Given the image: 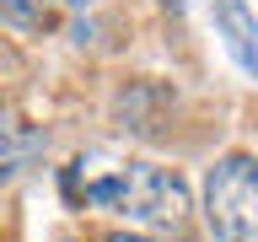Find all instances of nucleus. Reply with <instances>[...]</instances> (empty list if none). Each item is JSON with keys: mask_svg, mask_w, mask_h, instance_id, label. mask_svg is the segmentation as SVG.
Returning a JSON list of instances; mask_svg holds the SVG:
<instances>
[{"mask_svg": "<svg viewBox=\"0 0 258 242\" xmlns=\"http://www.w3.org/2000/svg\"><path fill=\"white\" fill-rule=\"evenodd\" d=\"M102 242H151V237H135V231H108Z\"/></svg>", "mask_w": 258, "mask_h": 242, "instance_id": "423d86ee", "label": "nucleus"}, {"mask_svg": "<svg viewBox=\"0 0 258 242\" xmlns=\"http://www.w3.org/2000/svg\"><path fill=\"white\" fill-rule=\"evenodd\" d=\"M205 221L221 242H258V161L226 156L205 177Z\"/></svg>", "mask_w": 258, "mask_h": 242, "instance_id": "f03ea898", "label": "nucleus"}, {"mask_svg": "<svg viewBox=\"0 0 258 242\" xmlns=\"http://www.w3.org/2000/svg\"><path fill=\"white\" fill-rule=\"evenodd\" d=\"M86 205L97 210H113V215H124L135 226H183L188 215V189H183V177L167 172V167H124V172L113 177H97L86 183Z\"/></svg>", "mask_w": 258, "mask_h": 242, "instance_id": "f257e3e1", "label": "nucleus"}, {"mask_svg": "<svg viewBox=\"0 0 258 242\" xmlns=\"http://www.w3.org/2000/svg\"><path fill=\"white\" fill-rule=\"evenodd\" d=\"M43 6L48 0H0V22L6 27H38L43 22Z\"/></svg>", "mask_w": 258, "mask_h": 242, "instance_id": "20e7f679", "label": "nucleus"}, {"mask_svg": "<svg viewBox=\"0 0 258 242\" xmlns=\"http://www.w3.org/2000/svg\"><path fill=\"white\" fill-rule=\"evenodd\" d=\"M16 172V151H11V135L0 129V177H11Z\"/></svg>", "mask_w": 258, "mask_h": 242, "instance_id": "39448f33", "label": "nucleus"}, {"mask_svg": "<svg viewBox=\"0 0 258 242\" xmlns=\"http://www.w3.org/2000/svg\"><path fill=\"white\" fill-rule=\"evenodd\" d=\"M215 27L231 48V59L247 76H258V16L247 11V0H215Z\"/></svg>", "mask_w": 258, "mask_h": 242, "instance_id": "7ed1b4c3", "label": "nucleus"}]
</instances>
